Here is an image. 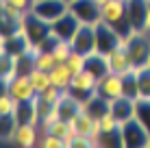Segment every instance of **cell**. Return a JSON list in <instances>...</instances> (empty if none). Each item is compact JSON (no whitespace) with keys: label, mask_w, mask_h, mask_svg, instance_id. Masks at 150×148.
Segmentation results:
<instances>
[{"label":"cell","mask_w":150,"mask_h":148,"mask_svg":"<svg viewBox=\"0 0 150 148\" xmlns=\"http://www.w3.org/2000/svg\"><path fill=\"white\" fill-rule=\"evenodd\" d=\"M102 22H107L109 26H113L122 37H131L135 30L131 26L128 20V4L126 0H109L102 7Z\"/></svg>","instance_id":"obj_1"},{"label":"cell","mask_w":150,"mask_h":148,"mask_svg":"<svg viewBox=\"0 0 150 148\" xmlns=\"http://www.w3.org/2000/svg\"><path fill=\"white\" fill-rule=\"evenodd\" d=\"M128 59H131L133 68H142L148 65L150 61V33H133L131 37H124Z\"/></svg>","instance_id":"obj_2"},{"label":"cell","mask_w":150,"mask_h":148,"mask_svg":"<svg viewBox=\"0 0 150 148\" xmlns=\"http://www.w3.org/2000/svg\"><path fill=\"white\" fill-rule=\"evenodd\" d=\"M122 146L126 148H150V133L142 126L137 118H131L120 124Z\"/></svg>","instance_id":"obj_3"},{"label":"cell","mask_w":150,"mask_h":148,"mask_svg":"<svg viewBox=\"0 0 150 148\" xmlns=\"http://www.w3.org/2000/svg\"><path fill=\"white\" fill-rule=\"evenodd\" d=\"M96 85H98V79L94 74H89L87 70H83V72H76L72 76V83H70V87L65 91H68L70 96H74V98L83 105L91 94H96Z\"/></svg>","instance_id":"obj_4"},{"label":"cell","mask_w":150,"mask_h":148,"mask_svg":"<svg viewBox=\"0 0 150 148\" xmlns=\"http://www.w3.org/2000/svg\"><path fill=\"white\" fill-rule=\"evenodd\" d=\"M68 11H70L68 0H33V7H30V13H35L37 18L46 20L50 24Z\"/></svg>","instance_id":"obj_5"},{"label":"cell","mask_w":150,"mask_h":148,"mask_svg":"<svg viewBox=\"0 0 150 148\" xmlns=\"http://www.w3.org/2000/svg\"><path fill=\"white\" fill-rule=\"evenodd\" d=\"M128 20L135 33H148L150 26V0H126Z\"/></svg>","instance_id":"obj_6"},{"label":"cell","mask_w":150,"mask_h":148,"mask_svg":"<svg viewBox=\"0 0 150 148\" xmlns=\"http://www.w3.org/2000/svg\"><path fill=\"white\" fill-rule=\"evenodd\" d=\"M122 35L117 33L113 26H109L107 22H98L96 24V50L102 55H109L111 50H115L117 46L122 44Z\"/></svg>","instance_id":"obj_7"},{"label":"cell","mask_w":150,"mask_h":148,"mask_svg":"<svg viewBox=\"0 0 150 148\" xmlns=\"http://www.w3.org/2000/svg\"><path fill=\"white\" fill-rule=\"evenodd\" d=\"M70 11L79 18L81 24H96L102 20V7H98L96 0H70Z\"/></svg>","instance_id":"obj_8"},{"label":"cell","mask_w":150,"mask_h":148,"mask_svg":"<svg viewBox=\"0 0 150 148\" xmlns=\"http://www.w3.org/2000/svg\"><path fill=\"white\" fill-rule=\"evenodd\" d=\"M72 48L81 55H91L96 52V26L94 24H81L76 28L74 37L70 39Z\"/></svg>","instance_id":"obj_9"},{"label":"cell","mask_w":150,"mask_h":148,"mask_svg":"<svg viewBox=\"0 0 150 148\" xmlns=\"http://www.w3.org/2000/svg\"><path fill=\"white\" fill-rule=\"evenodd\" d=\"M22 26H24V30H26V35H28V39H30V44H41L46 37H48V35H52L50 22H46V20L37 18V15L30 13V11L24 15Z\"/></svg>","instance_id":"obj_10"},{"label":"cell","mask_w":150,"mask_h":148,"mask_svg":"<svg viewBox=\"0 0 150 148\" xmlns=\"http://www.w3.org/2000/svg\"><path fill=\"white\" fill-rule=\"evenodd\" d=\"M96 94L105 96L107 100H113V98L124 96V76L122 74H115V72H109L107 76L98 79Z\"/></svg>","instance_id":"obj_11"},{"label":"cell","mask_w":150,"mask_h":148,"mask_svg":"<svg viewBox=\"0 0 150 148\" xmlns=\"http://www.w3.org/2000/svg\"><path fill=\"white\" fill-rule=\"evenodd\" d=\"M81 26V22H79V18H76L72 11L68 13H63L61 18H57L52 24H50V28H52V35H57L59 39H65V42H70L72 37H74V33H76V28Z\"/></svg>","instance_id":"obj_12"},{"label":"cell","mask_w":150,"mask_h":148,"mask_svg":"<svg viewBox=\"0 0 150 148\" xmlns=\"http://www.w3.org/2000/svg\"><path fill=\"white\" fill-rule=\"evenodd\" d=\"M9 94H11L18 103H22V100L35 98V96H37V91H35L33 83H30V76H28V74H18L11 83H9Z\"/></svg>","instance_id":"obj_13"},{"label":"cell","mask_w":150,"mask_h":148,"mask_svg":"<svg viewBox=\"0 0 150 148\" xmlns=\"http://www.w3.org/2000/svg\"><path fill=\"white\" fill-rule=\"evenodd\" d=\"M72 126H74V131L79 135L89 137V140L94 142V146H96V137H98V133H100V129H98V120H94L89 113H85V111H81V113L72 120Z\"/></svg>","instance_id":"obj_14"},{"label":"cell","mask_w":150,"mask_h":148,"mask_svg":"<svg viewBox=\"0 0 150 148\" xmlns=\"http://www.w3.org/2000/svg\"><path fill=\"white\" fill-rule=\"evenodd\" d=\"M107 57H109V68H111V72H115V74H126L128 70H135V68H133V63H131V59H128L124 39H122V44L117 46L115 50H111V52L107 55Z\"/></svg>","instance_id":"obj_15"},{"label":"cell","mask_w":150,"mask_h":148,"mask_svg":"<svg viewBox=\"0 0 150 148\" xmlns=\"http://www.w3.org/2000/svg\"><path fill=\"white\" fill-rule=\"evenodd\" d=\"M13 144L22 148H33L39 144V124H20L13 135Z\"/></svg>","instance_id":"obj_16"},{"label":"cell","mask_w":150,"mask_h":148,"mask_svg":"<svg viewBox=\"0 0 150 148\" xmlns=\"http://www.w3.org/2000/svg\"><path fill=\"white\" fill-rule=\"evenodd\" d=\"M30 48V39L26 35V30H24V26L18 30V33L9 35V37H4V50L7 52L15 55V57H22V55H26Z\"/></svg>","instance_id":"obj_17"},{"label":"cell","mask_w":150,"mask_h":148,"mask_svg":"<svg viewBox=\"0 0 150 148\" xmlns=\"http://www.w3.org/2000/svg\"><path fill=\"white\" fill-rule=\"evenodd\" d=\"M111 115L115 118L117 122H126L131 118H135V100L126 98V96H120V98H113L111 100Z\"/></svg>","instance_id":"obj_18"},{"label":"cell","mask_w":150,"mask_h":148,"mask_svg":"<svg viewBox=\"0 0 150 148\" xmlns=\"http://www.w3.org/2000/svg\"><path fill=\"white\" fill-rule=\"evenodd\" d=\"M57 111H59V118L72 122V120H74L76 115L83 111V105L74 98V96H70L68 91H63V94H61V98L57 100Z\"/></svg>","instance_id":"obj_19"},{"label":"cell","mask_w":150,"mask_h":148,"mask_svg":"<svg viewBox=\"0 0 150 148\" xmlns=\"http://www.w3.org/2000/svg\"><path fill=\"white\" fill-rule=\"evenodd\" d=\"M85 70L89 74H94L96 79H102V76H107L111 72V68H109V57L107 55H102V52H91V55H87L85 57Z\"/></svg>","instance_id":"obj_20"},{"label":"cell","mask_w":150,"mask_h":148,"mask_svg":"<svg viewBox=\"0 0 150 148\" xmlns=\"http://www.w3.org/2000/svg\"><path fill=\"white\" fill-rule=\"evenodd\" d=\"M109 109H111V100H107L105 96H100V94H91L89 98L83 103V111L89 113L94 120H100L105 113H109Z\"/></svg>","instance_id":"obj_21"},{"label":"cell","mask_w":150,"mask_h":148,"mask_svg":"<svg viewBox=\"0 0 150 148\" xmlns=\"http://www.w3.org/2000/svg\"><path fill=\"white\" fill-rule=\"evenodd\" d=\"M18 74H20V57L2 50V52H0V79L11 83Z\"/></svg>","instance_id":"obj_22"},{"label":"cell","mask_w":150,"mask_h":148,"mask_svg":"<svg viewBox=\"0 0 150 148\" xmlns=\"http://www.w3.org/2000/svg\"><path fill=\"white\" fill-rule=\"evenodd\" d=\"M37 98V96H35ZM30 98V100H22L15 107V115H18L20 124H39L37 118V100Z\"/></svg>","instance_id":"obj_23"},{"label":"cell","mask_w":150,"mask_h":148,"mask_svg":"<svg viewBox=\"0 0 150 148\" xmlns=\"http://www.w3.org/2000/svg\"><path fill=\"white\" fill-rule=\"evenodd\" d=\"M72 76H74V72L68 68V63H57V68L50 72V79H52V85L57 89H61V91H65L70 87V83H72Z\"/></svg>","instance_id":"obj_24"},{"label":"cell","mask_w":150,"mask_h":148,"mask_svg":"<svg viewBox=\"0 0 150 148\" xmlns=\"http://www.w3.org/2000/svg\"><path fill=\"white\" fill-rule=\"evenodd\" d=\"M18 126H20V120L15 113H2L0 115V142H13Z\"/></svg>","instance_id":"obj_25"},{"label":"cell","mask_w":150,"mask_h":148,"mask_svg":"<svg viewBox=\"0 0 150 148\" xmlns=\"http://www.w3.org/2000/svg\"><path fill=\"white\" fill-rule=\"evenodd\" d=\"M30 83H33V87L37 94H41V91H46L52 85V79H50V72H46V70H39V68H33L30 70Z\"/></svg>","instance_id":"obj_26"},{"label":"cell","mask_w":150,"mask_h":148,"mask_svg":"<svg viewBox=\"0 0 150 148\" xmlns=\"http://www.w3.org/2000/svg\"><path fill=\"white\" fill-rule=\"evenodd\" d=\"M135 118L142 122V126L150 133V100L148 98H137L135 100Z\"/></svg>","instance_id":"obj_27"},{"label":"cell","mask_w":150,"mask_h":148,"mask_svg":"<svg viewBox=\"0 0 150 148\" xmlns=\"http://www.w3.org/2000/svg\"><path fill=\"white\" fill-rule=\"evenodd\" d=\"M124 76V96L131 100H137L139 98V83H137V72L135 70H128Z\"/></svg>","instance_id":"obj_28"},{"label":"cell","mask_w":150,"mask_h":148,"mask_svg":"<svg viewBox=\"0 0 150 148\" xmlns=\"http://www.w3.org/2000/svg\"><path fill=\"white\" fill-rule=\"evenodd\" d=\"M135 72H137V83H139V98L150 100V65H142Z\"/></svg>","instance_id":"obj_29"},{"label":"cell","mask_w":150,"mask_h":148,"mask_svg":"<svg viewBox=\"0 0 150 148\" xmlns=\"http://www.w3.org/2000/svg\"><path fill=\"white\" fill-rule=\"evenodd\" d=\"M57 63H59V61L54 59L52 50H41L37 57H35V68L46 70V72H52V70L57 68Z\"/></svg>","instance_id":"obj_30"},{"label":"cell","mask_w":150,"mask_h":148,"mask_svg":"<svg viewBox=\"0 0 150 148\" xmlns=\"http://www.w3.org/2000/svg\"><path fill=\"white\" fill-rule=\"evenodd\" d=\"M52 55H54V59L59 61V63H65V61L70 59V55L74 52V48H72V44L70 42H65V39H57V44L52 46Z\"/></svg>","instance_id":"obj_31"},{"label":"cell","mask_w":150,"mask_h":148,"mask_svg":"<svg viewBox=\"0 0 150 148\" xmlns=\"http://www.w3.org/2000/svg\"><path fill=\"white\" fill-rule=\"evenodd\" d=\"M96 146H122L120 126H117L115 131H107V133H98V137H96Z\"/></svg>","instance_id":"obj_32"},{"label":"cell","mask_w":150,"mask_h":148,"mask_svg":"<svg viewBox=\"0 0 150 148\" xmlns=\"http://www.w3.org/2000/svg\"><path fill=\"white\" fill-rule=\"evenodd\" d=\"M20 28H22V20H7V18H2V22H0V35H2V37H9V35L18 33Z\"/></svg>","instance_id":"obj_33"},{"label":"cell","mask_w":150,"mask_h":148,"mask_svg":"<svg viewBox=\"0 0 150 148\" xmlns=\"http://www.w3.org/2000/svg\"><path fill=\"white\" fill-rule=\"evenodd\" d=\"M85 57H87V55H81V52H76V50H74L65 63H68V68H70L74 74H76V72H83V70H85Z\"/></svg>","instance_id":"obj_34"},{"label":"cell","mask_w":150,"mask_h":148,"mask_svg":"<svg viewBox=\"0 0 150 148\" xmlns=\"http://www.w3.org/2000/svg\"><path fill=\"white\" fill-rule=\"evenodd\" d=\"M39 146L41 148H63V140L52 133H41L39 135Z\"/></svg>","instance_id":"obj_35"},{"label":"cell","mask_w":150,"mask_h":148,"mask_svg":"<svg viewBox=\"0 0 150 148\" xmlns=\"http://www.w3.org/2000/svg\"><path fill=\"white\" fill-rule=\"evenodd\" d=\"M15 107H18V100H15L9 91L0 96V115L2 113H15Z\"/></svg>","instance_id":"obj_36"},{"label":"cell","mask_w":150,"mask_h":148,"mask_svg":"<svg viewBox=\"0 0 150 148\" xmlns=\"http://www.w3.org/2000/svg\"><path fill=\"white\" fill-rule=\"evenodd\" d=\"M117 126H120V122H117V120L111 115V111H109V113H105L100 120H98V129H100V133H107V131H115Z\"/></svg>","instance_id":"obj_37"},{"label":"cell","mask_w":150,"mask_h":148,"mask_svg":"<svg viewBox=\"0 0 150 148\" xmlns=\"http://www.w3.org/2000/svg\"><path fill=\"white\" fill-rule=\"evenodd\" d=\"M7 4H11V7L20 9V11H30V7H33V0H4Z\"/></svg>","instance_id":"obj_38"},{"label":"cell","mask_w":150,"mask_h":148,"mask_svg":"<svg viewBox=\"0 0 150 148\" xmlns=\"http://www.w3.org/2000/svg\"><path fill=\"white\" fill-rule=\"evenodd\" d=\"M7 91H9V83H7L4 79H0V96L7 94Z\"/></svg>","instance_id":"obj_39"},{"label":"cell","mask_w":150,"mask_h":148,"mask_svg":"<svg viewBox=\"0 0 150 148\" xmlns=\"http://www.w3.org/2000/svg\"><path fill=\"white\" fill-rule=\"evenodd\" d=\"M107 2H109V0H96V4H98V7H105Z\"/></svg>","instance_id":"obj_40"},{"label":"cell","mask_w":150,"mask_h":148,"mask_svg":"<svg viewBox=\"0 0 150 148\" xmlns=\"http://www.w3.org/2000/svg\"><path fill=\"white\" fill-rule=\"evenodd\" d=\"M2 50H4V37L0 35V52H2Z\"/></svg>","instance_id":"obj_41"},{"label":"cell","mask_w":150,"mask_h":148,"mask_svg":"<svg viewBox=\"0 0 150 148\" xmlns=\"http://www.w3.org/2000/svg\"><path fill=\"white\" fill-rule=\"evenodd\" d=\"M0 22H2V0H0Z\"/></svg>","instance_id":"obj_42"},{"label":"cell","mask_w":150,"mask_h":148,"mask_svg":"<svg viewBox=\"0 0 150 148\" xmlns=\"http://www.w3.org/2000/svg\"><path fill=\"white\" fill-rule=\"evenodd\" d=\"M148 33H150V26H148Z\"/></svg>","instance_id":"obj_43"},{"label":"cell","mask_w":150,"mask_h":148,"mask_svg":"<svg viewBox=\"0 0 150 148\" xmlns=\"http://www.w3.org/2000/svg\"><path fill=\"white\" fill-rule=\"evenodd\" d=\"M148 65H150V61H148Z\"/></svg>","instance_id":"obj_44"},{"label":"cell","mask_w":150,"mask_h":148,"mask_svg":"<svg viewBox=\"0 0 150 148\" xmlns=\"http://www.w3.org/2000/svg\"><path fill=\"white\" fill-rule=\"evenodd\" d=\"M68 2H70V0H68Z\"/></svg>","instance_id":"obj_45"}]
</instances>
